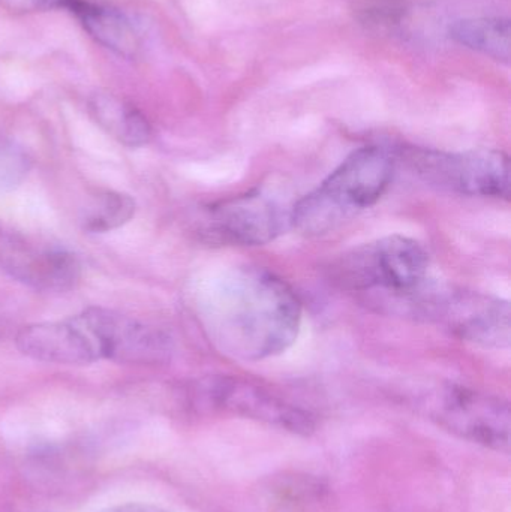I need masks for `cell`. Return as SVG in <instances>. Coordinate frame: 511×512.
Returning <instances> with one entry per match:
<instances>
[{
  "label": "cell",
  "mask_w": 511,
  "mask_h": 512,
  "mask_svg": "<svg viewBox=\"0 0 511 512\" xmlns=\"http://www.w3.org/2000/svg\"><path fill=\"white\" fill-rule=\"evenodd\" d=\"M428 268V252L417 240L387 236L339 256L329 271L333 285L345 291H380L396 298L420 288Z\"/></svg>",
  "instance_id": "obj_4"
},
{
  "label": "cell",
  "mask_w": 511,
  "mask_h": 512,
  "mask_svg": "<svg viewBox=\"0 0 511 512\" xmlns=\"http://www.w3.org/2000/svg\"><path fill=\"white\" fill-rule=\"evenodd\" d=\"M90 114L108 135L128 147L149 143L152 126L135 105L111 93H96L89 102Z\"/></svg>",
  "instance_id": "obj_13"
},
{
  "label": "cell",
  "mask_w": 511,
  "mask_h": 512,
  "mask_svg": "<svg viewBox=\"0 0 511 512\" xmlns=\"http://www.w3.org/2000/svg\"><path fill=\"white\" fill-rule=\"evenodd\" d=\"M422 408L447 432L489 450L509 453L511 412L509 403L500 397L462 385H443L423 397Z\"/></svg>",
  "instance_id": "obj_5"
},
{
  "label": "cell",
  "mask_w": 511,
  "mask_h": 512,
  "mask_svg": "<svg viewBox=\"0 0 511 512\" xmlns=\"http://www.w3.org/2000/svg\"><path fill=\"white\" fill-rule=\"evenodd\" d=\"M405 158L425 182L444 191L467 197H510V159L500 150L449 153L411 149Z\"/></svg>",
  "instance_id": "obj_6"
},
{
  "label": "cell",
  "mask_w": 511,
  "mask_h": 512,
  "mask_svg": "<svg viewBox=\"0 0 511 512\" xmlns=\"http://www.w3.org/2000/svg\"><path fill=\"white\" fill-rule=\"evenodd\" d=\"M134 215V198L122 192L99 191L84 209L81 225L87 233H108L128 224Z\"/></svg>",
  "instance_id": "obj_15"
},
{
  "label": "cell",
  "mask_w": 511,
  "mask_h": 512,
  "mask_svg": "<svg viewBox=\"0 0 511 512\" xmlns=\"http://www.w3.org/2000/svg\"><path fill=\"white\" fill-rule=\"evenodd\" d=\"M66 11L74 14L84 30L108 50L128 59L140 54L143 47L140 30L120 9L87 0H69Z\"/></svg>",
  "instance_id": "obj_12"
},
{
  "label": "cell",
  "mask_w": 511,
  "mask_h": 512,
  "mask_svg": "<svg viewBox=\"0 0 511 512\" xmlns=\"http://www.w3.org/2000/svg\"><path fill=\"white\" fill-rule=\"evenodd\" d=\"M290 227V212L261 191L209 204L195 222L198 239L212 245L263 246Z\"/></svg>",
  "instance_id": "obj_7"
},
{
  "label": "cell",
  "mask_w": 511,
  "mask_h": 512,
  "mask_svg": "<svg viewBox=\"0 0 511 512\" xmlns=\"http://www.w3.org/2000/svg\"><path fill=\"white\" fill-rule=\"evenodd\" d=\"M0 270L30 288L69 292L81 279V264L71 252L33 245L0 227Z\"/></svg>",
  "instance_id": "obj_10"
},
{
  "label": "cell",
  "mask_w": 511,
  "mask_h": 512,
  "mask_svg": "<svg viewBox=\"0 0 511 512\" xmlns=\"http://www.w3.org/2000/svg\"><path fill=\"white\" fill-rule=\"evenodd\" d=\"M449 35L462 47L470 48L497 62H510L511 27L507 17H470L455 21Z\"/></svg>",
  "instance_id": "obj_14"
},
{
  "label": "cell",
  "mask_w": 511,
  "mask_h": 512,
  "mask_svg": "<svg viewBox=\"0 0 511 512\" xmlns=\"http://www.w3.org/2000/svg\"><path fill=\"white\" fill-rule=\"evenodd\" d=\"M210 334L240 360L287 351L299 336L302 303L287 282L260 267H237L215 286L207 303Z\"/></svg>",
  "instance_id": "obj_1"
},
{
  "label": "cell",
  "mask_w": 511,
  "mask_h": 512,
  "mask_svg": "<svg viewBox=\"0 0 511 512\" xmlns=\"http://www.w3.org/2000/svg\"><path fill=\"white\" fill-rule=\"evenodd\" d=\"M69 0H0V8L14 14H36V12L66 9Z\"/></svg>",
  "instance_id": "obj_17"
},
{
  "label": "cell",
  "mask_w": 511,
  "mask_h": 512,
  "mask_svg": "<svg viewBox=\"0 0 511 512\" xmlns=\"http://www.w3.org/2000/svg\"><path fill=\"white\" fill-rule=\"evenodd\" d=\"M426 282L416 291L393 301L407 306L411 315L435 322L465 342L482 348H509V301L467 289L429 286Z\"/></svg>",
  "instance_id": "obj_3"
},
{
  "label": "cell",
  "mask_w": 511,
  "mask_h": 512,
  "mask_svg": "<svg viewBox=\"0 0 511 512\" xmlns=\"http://www.w3.org/2000/svg\"><path fill=\"white\" fill-rule=\"evenodd\" d=\"M99 512H170L162 510V508L152 507V505L129 504L122 507L108 508V510Z\"/></svg>",
  "instance_id": "obj_18"
},
{
  "label": "cell",
  "mask_w": 511,
  "mask_h": 512,
  "mask_svg": "<svg viewBox=\"0 0 511 512\" xmlns=\"http://www.w3.org/2000/svg\"><path fill=\"white\" fill-rule=\"evenodd\" d=\"M27 173V159L14 144L0 138V189L12 188Z\"/></svg>",
  "instance_id": "obj_16"
},
{
  "label": "cell",
  "mask_w": 511,
  "mask_h": 512,
  "mask_svg": "<svg viewBox=\"0 0 511 512\" xmlns=\"http://www.w3.org/2000/svg\"><path fill=\"white\" fill-rule=\"evenodd\" d=\"M395 174L390 150L366 146L354 150L311 194L290 210V227L309 237L324 236L386 194Z\"/></svg>",
  "instance_id": "obj_2"
},
{
  "label": "cell",
  "mask_w": 511,
  "mask_h": 512,
  "mask_svg": "<svg viewBox=\"0 0 511 512\" xmlns=\"http://www.w3.org/2000/svg\"><path fill=\"white\" fill-rule=\"evenodd\" d=\"M81 316L95 337L101 360L150 366L170 358V339L158 328L104 307H89Z\"/></svg>",
  "instance_id": "obj_9"
},
{
  "label": "cell",
  "mask_w": 511,
  "mask_h": 512,
  "mask_svg": "<svg viewBox=\"0 0 511 512\" xmlns=\"http://www.w3.org/2000/svg\"><path fill=\"white\" fill-rule=\"evenodd\" d=\"M15 345L21 354L42 363L84 366L101 360L81 313L63 321L27 325L18 331Z\"/></svg>",
  "instance_id": "obj_11"
},
{
  "label": "cell",
  "mask_w": 511,
  "mask_h": 512,
  "mask_svg": "<svg viewBox=\"0 0 511 512\" xmlns=\"http://www.w3.org/2000/svg\"><path fill=\"white\" fill-rule=\"evenodd\" d=\"M197 396L215 411L251 418L299 435H308L315 427L314 418L308 412L245 379L231 376L206 379L198 385Z\"/></svg>",
  "instance_id": "obj_8"
}]
</instances>
